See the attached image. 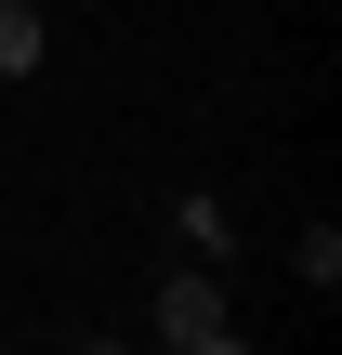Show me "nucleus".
Segmentation results:
<instances>
[{"label":"nucleus","mask_w":342,"mask_h":355,"mask_svg":"<svg viewBox=\"0 0 342 355\" xmlns=\"http://www.w3.org/2000/svg\"><path fill=\"white\" fill-rule=\"evenodd\" d=\"M40 66V0H0V79Z\"/></svg>","instance_id":"7ed1b4c3"},{"label":"nucleus","mask_w":342,"mask_h":355,"mask_svg":"<svg viewBox=\"0 0 342 355\" xmlns=\"http://www.w3.org/2000/svg\"><path fill=\"white\" fill-rule=\"evenodd\" d=\"M158 343H171V355H237L224 290H211V277H171V290H158Z\"/></svg>","instance_id":"f257e3e1"},{"label":"nucleus","mask_w":342,"mask_h":355,"mask_svg":"<svg viewBox=\"0 0 342 355\" xmlns=\"http://www.w3.org/2000/svg\"><path fill=\"white\" fill-rule=\"evenodd\" d=\"M171 224H185V250H198V263H224V250H237V211H224V198H185Z\"/></svg>","instance_id":"f03ea898"}]
</instances>
